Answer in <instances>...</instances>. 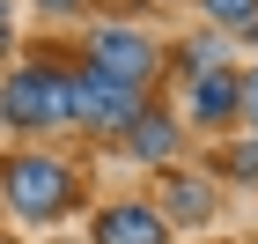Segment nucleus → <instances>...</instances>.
Listing matches in <instances>:
<instances>
[{"label":"nucleus","mask_w":258,"mask_h":244,"mask_svg":"<svg viewBox=\"0 0 258 244\" xmlns=\"http://www.w3.org/2000/svg\"><path fill=\"white\" fill-rule=\"evenodd\" d=\"M214 67H229V37H221V30L177 44V74H184V81H192V74H214Z\"/></svg>","instance_id":"obj_9"},{"label":"nucleus","mask_w":258,"mask_h":244,"mask_svg":"<svg viewBox=\"0 0 258 244\" xmlns=\"http://www.w3.org/2000/svg\"><path fill=\"white\" fill-rule=\"evenodd\" d=\"M74 119L89 126V133H125V126L140 119V89L96 74V67H81L74 74Z\"/></svg>","instance_id":"obj_4"},{"label":"nucleus","mask_w":258,"mask_h":244,"mask_svg":"<svg viewBox=\"0 0 258 244\" xmlns=\"http://www.w3.org/2000/svg\"><path fill=\"white\" fill-rule=\"evenodd\" d=\"M0 192H8V207H15L22 222H59L67 207L81 200L74 170L52 163V156H0Z\"/></svg>","instance_id":"obj_2"},{"label":"nucleus","mask_w":258,"mask_h":244,"mask_svg":"<svg viewBox=\"0 0 258 244\" xmlns=\"http://www.w3.org/2000/svg\"><path fill=\"white\" fill-rule=\"evenodd\" d=\"M0 44H8V0H0Z\"/></svg>","instance_id":"obj_14"},{"label":"nucleus","mask_w":258,"mask_h":244,"mask_svg":"<svg viewBox=\"0 0 258 244\" xmlns=\"http://www.w3.org/2000/svg\"><path fill=\"white\" fill-rule=\"evenodd\" d=\"M199 15H207L221 37H229V30H243V22L258 15V0H199Z\"/></svg>","instance_id":"obj_10"},{"label":"nucleus","mask_w":258,"mask_h":244,"mask_svg":"<svg viewBox=\"0 0 258 244\" xmlns=\"http://www.w3.org/2000/svg\"><path fill=\"white\" fill-rule=\"evenodd\" d=\"M243 37H251V44H258V15H251V22H243Z\"/></svg>","instance_id":"obj_15"},{"label":"nucleus","mask_w":258,"mask_h":244,"mask_svg":"<svg viewBox=\"0 0 258 244\" xmlns=\"http://www.w3.org/2000/svg\"><path fill=\"white\" fill-rule=\"evenodd\" d=\"M184 119H192L199 133L229 126V119H236V74H229V67H214V74H192V81H184Z\"/></svg>","instance_id":"obj_7"},{"label":"nucleus","mask_w":258,"mask_h":244,"mask_svg":"<svg viewBox=\"0 0 258 244\" xmlns=\"http://www.w3.org/2000/svg\"><path fill=\"white\" fill-rule=\"evenodd\" d=\"M229 178H258V133L229 148Z\"/></svg>","instance_id":"obj_11"},{"label":"nucleus","mask_w":258,"mask_h":244,"mask_svg":"<svg viewBox=\"0 0 258 244\" xmlns=\"http://www.w3.org/2000/svg\"><path fill=\"white\" fill-rule=\"evenodd\" d=\"M236 119L258 126V67H251V74H236Z\"/></svg>","instance_id":"obj_12"},{"label":"nucleus","mask_w":258,"mask_h":244,"mask_svg":"<svg viewBox=\"0 0 258 244\" xmlns=\"http://www.w3.org/2000/svg\"><path fill=\"white\" fill-rule=\"evenodd\" d=\"M89 67L148 96V81L162 74V44L148 37V30H125V22H103V30H89Z\"/></svg>","instance_id":"obj_3"},{"label":"nucleus","mask_w":258,"mask_h":244,"mask_svg":"<svg viewBox=\"0 0 258 244\" xmlns=\"http://www.w3.org/2000/svg\"><path fill=\"white\" fill-rule=\"evenodd\" d=\"M177 148H184V126L170 119V111H155V104H140V119L125 126V156L170 170V163H177Z\"/></svg>","instance_id":"obj_6"},{"label":"nucleus","mask_w":258,"mask_h":244,"mask_svg":"<svg viewBox=\"0 0 258 244\" xmlns=\"http://www.w3.org/2000/svg\"><path fill=\"white\" fill-rule=\"evenodd\" d=\"M0 126L8 133H52V126H74V74L59 67H15L0 81Z\"/></svg>","instance_id":"obj_1"},{"label":"nucleus","mask_w":258,"mask_h":244,"mask_svg":"<svg viewBox=\"0 0 258 244\" xmlns=\"http://www.w3.org/2000/svg\"><path fill=\"white\" fill-rule=\"evenodd\" d=\"M0 244H15V237H8V229H0Z\"/></svg>","instance_id":"obj_16"},{"label":"nucleus","mask_w":258,"mask_h":244,"mask_svg":"<svg viewBox=\"0 0 258 244\" xmlns=\"http://www.w3.org/2000/svg\"><path fill=\"white\" fill-rule=\"evenodd\" d=\"M30 8H44V15H81V0H30Z\"/></svg>","instance_id":"obj_13"},{"label":"nucleus","mask_w":258,"mask_h":244,"mask_svg":"<svg viewBox=\"0 0 258 244\" xmlns=\"http://www.w3.org/2000/svg\"><path fill=\"white\" fill-rule=\"evenodd\" d=\"M89 244H170V222L148 200H111V207H96V237Z\"/></svg>","instance_id":"obj_5"},{"label":"nucleus","mask_w":258,"mask_h":244,"mask_svg":"<svg viewBox=\"0 0 258 244\" xmlns=\"http://www.w3.org/2000/svg\"><path fill=\"white\" fill-rule=\"evenodd\" d=\"M162 222L170 229H207L214 222V178H192V170H170V178H162V207H155Z\"/></svg>","instance_id":"obj_8"},{"label":"nucleus","mask_w":258,"mask_h":244,"mask_svg":"<svg viewBox=\"0 0 258 244\" xmlns=\"http://www.w3.org/2000/svg\"><path fill=\"white\" fill-rule=\"evenodd\" d=\"M52 244H74V237H52Z\"/></svg>","instance_id":"obj_17"}]
</instances>
